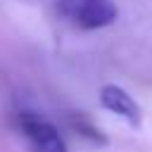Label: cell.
Here are the masks:
<instances>
[{"mask_svg":"<svg viewBox=\"0 0 152 152\" xmlns=\"http://www.w3.org/2000/svg\"><path fill=\"white\" fill-rule=\"evenodd\" d=\"M100 104H102L107 112L121 116L128 126L140 128V124H142L140 104H138V102H135V100H133L121 86H114V83L102 86V88H100Z\"/></svg>","mask_w":152,"mask_h":152,"instance_id":"3957f363","label":"cell"},{"mask_svg":"<svg viewBox=\"0 0 152 152\" xmlns=\"http://www.w3.org/2000/svg\"><path fill=\"white\" fill-rule=\"evenodd\" d=\"M55 10L64 21L83 31L104 28L119 19L116 0H57Z\"/></svg>","mask_w":152,"mask_h":152,"instance_id":"6da1fadb","label":"cell"},{"mask_svg":"<svg viewBox=\"0 0 152 152\" xmlns=\"http://www.w3.org/2000/svg\"><path fill=\"white\" fill-rule=\"evenodd\" d=\"M28 2H36V0H28Z\"/></svg>","mask_w":152,"mask_h":152,"instance_id":"5b68a950","label":"cell"},{"mask_svg":"<svg viewBox=\"0 0 152 152\" xmlns=\"http://www.w3.org/2000/svg\"><path fill=\"white\" fill-rule=\"evenodd\" d=\"M21 133L26 135L31 152H66V142L59 131L36 112H21L17 116Z\"/></svg>","mask_w":152,"mask_h":152,"instance_id":"7a4b0ae2","label":"cell"},{"mask_svg":"<svg viewBox=\"0 0 152 152\" xmlns=\"http://www.w3.org/2000/svg\"><path fill=\"white\" fill-rule=\"evenodd\" d=\"M74 128L81 133V135H86L88 140H93V142H97V145H104L107 142V138H104V133H100L90 121H86L83 116H76L74 119Z\"/></svg>","mask_w":152,"mask_h":152,"instance_id":"277c9868","label":"cell"}]
</instances>
